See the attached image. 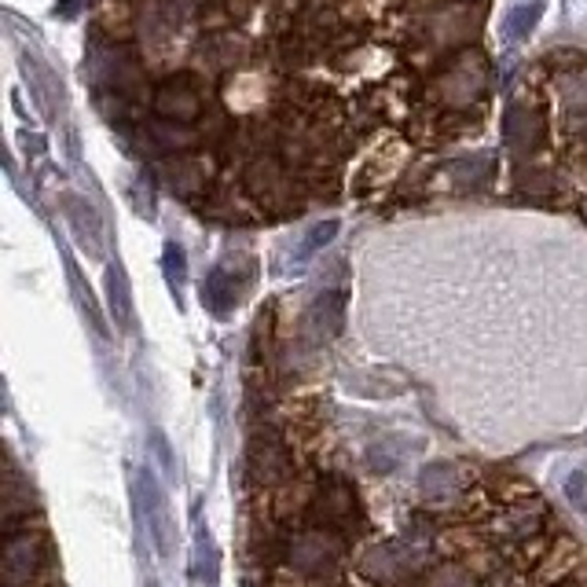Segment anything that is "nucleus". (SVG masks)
<instances>
[{"label": "nucleus", "mask_w": 587, "mask_h": 587, "mask_svg": "<svg viewBox=\"0 0 587 587\" xmlns=\"http://www.w3.org/2000/svg\"><path fill=\"white\" fill-rule=\"evenodd\" d=\"M467 489V470L455 467V463L441 459V463H430V467H422L419 474V492L427 503H441V507H448L455 503Z\"/></svg>", "instance_id": "7"}, {"label": "nucleus", "mask_w": 587, "mask_h": 587, "mask_svg": "<svg viewBox=\"0 0 587 587\" xmlns=\"http://www.w3.org/2000/svg\"><path fill=\"white\" fill-rule=\"evenodd\" d=\"M107 294H110V309H115L118 327L129 331V327H133V301H129V287H125V276H121V268H110Z\"/></svg>", "instance_id": "12"}, {"label": "nucleus", "mask_w": 587, "mask_h": 587, "mask_svg": "<svg viewBox=\"0 0 587 587\" xmlns=\"http://www.w3.org/2000/svg\"><path fill=\"white\" fill-rule=\"evenodd\" d=\"M565 492H570V500L573 503H580V507H584V474H573V478H570V484H565Z\"/></svg>", "instance_id": "15"}, {"label": "nucleus", "mask_w": 587, "mask_h": 587, "mask_svg": "<svg viewBox=\"0 0 587 587\" xmlns=\"http://www.w3.org/2000/svg\"><path fill=\"white\" fill-rule=\"evenodd\" d=\"M338 327H342V301L338 298H323L320 306L309 312V320H306V331L316 342L331 338V334L338 331Z\"/></svg>", "instance_id": "10"}, {"label": "nucleus", "mask_w": 587, "mask_h": 587, "mask_svg": "<svg viewBox=\"0 0 587 587\" xmlns=\"http://www.w3.org/2000/svg\"><path fill=\"white\" fill-rule=\"evenodd\" d=\"M312 518H316L320 529H331V532H349L352 525L360 522V511H357V492L352 484L331 478L323 481L316 495H312Z\"/></svg>", "instance_id": "4"}, {"label": "nucleus", "mask_w": 587, "mask_h": 587, "mask_svg": "<svg viewBox=\"0 0 587 587\" xmlns=\"http://www.w3.org/2000/svg\"><path fill=\"white\" fill-rule=\"evenodd\" d=\"M427 562V548L411 540H386L360 559V573L379 587H404Z\"/></svg>", "instance_id": "3"}, {"label": "nucleus", "mask_w": 587, "mask_h": 587, "mask_svg": "<svg viewBox=\"0 0 587 587\" xmlns=\"http://www.w3.org/2000/svg\"><path fill=\"white\" fill-rule=\"evenodd\" d=\"M140 495L147 500V525H151V532H155L158 551L169 554V543H173V518H169L166 495H161L155 474H151V470L140 474Z\"/></svg>", "instance_id": "8"}, {"label": "nucleus", "mask_w": 587, "mask_h": 587, "mask_svg": "<svg viewBox=\"0 0 587 587\" xmlns=\"http://www.w3.org/2000/svg\"><path fill=\"white\" fill-rule=\"evenodd\" d=\"M247 474L254 484H290L294 478V459L287 444L276 438H254L247 448Z\"/></svg>", "instance_id": "5"}, {"label": "nucleus", "mask_w": 587, "mask_h": 587, "mask_svg": "<svg viewBox=\"0 0 587 587\" xmlns=\"http://www.w3.org/2000/svg\"><path fill=\"white\" fill-rule=\"evenodd\" d=\"M202 298H206V306L214 312H228L231 306H236L239 287H236V279H231L225 268H217L214 276L202 283Z\"/></svg>", "instance_id": "9"}, {"label": "nucleus", "mask_w": 587, "mask_h": 587, "mask_svg": "<svg viewBox=\"0 0 587 587\" xmlns=\"http://www.w3.org/2000/svg\"><path fill=\"white\" fill-rule=\"evenodd\" d=\"M525 88L540 104L554 147L570 161H587V52L562 48L540 56Z\"/></svg>", "instance_id": "1"}, {"label": "nucleus", "mask_w": 587, "mask_h": 587, "mask_svg": "<svg viewBox=\"0 0 587 587\" xmlns=\"http://www.w3.org/2000/svg\"><path fill=\"white\" fill-rule=\"evenodd\" d=\"M427 587H478L470 570L463 565H438L430 576H427Z\"/></svg>", "instance_id": "13"}, {"label": "nucleus", "mask_w": 587, "mask_h": 587, "mask_svg": "<svg viewBox=\"0 0 587 587\" xmlns=\"http://www.w3.org/2000/svg\"><path fill=\"white\" fill-rule=\"evenodd\" d=\"M400 444H408V441H404V438H382V441H374L371 448H368V467H371L374 474L397 470L400 459H404V452H408V448H400Z\"/></svg>", "instance_id": "11"}, {"label": "nucleus", "mask_w": 587, "mask_h": 587, "mask_svg": "<svg viewBox=\"0 0 587 587\" xmlns=\"http://www.w3.org/2000/svg\"><path fill=\"white\" fill-rule=\"evenodd\" d=\"M45 540L34 532H12L4 543V587H23L40 570Z\"/></svg>", "instance_id": "6"}, {"label": "nucleus", "mask_w": 587, "mask_h": 587, "mask_svg": "<svg viewBox=\"0 0 587 587\" xmlns=\"http://www.w3.org/2000/svg\"><path fill=\"white\" fill-rule=\"evenodd\" d=\"M503 525H507L514 536H529L536 525H540V507H518Z\"/></svg>", "instance_id": "14"}, {"label": "nucleus", "mask_w": 587, "mask_h": 587, "mask_svg": "<svg viewBox=\"0 0 587 587\" xmlns=\"http://www.w3.org/2000/svg\"><path fill=\"white\" fill-rule=\"evenodd\" d=\"M342 559H346V543H342V532L331 529L298 532L283 543V565L309 580H327L342 570Z\"/></svg>", "instance_id": "2"}]
</instances>
